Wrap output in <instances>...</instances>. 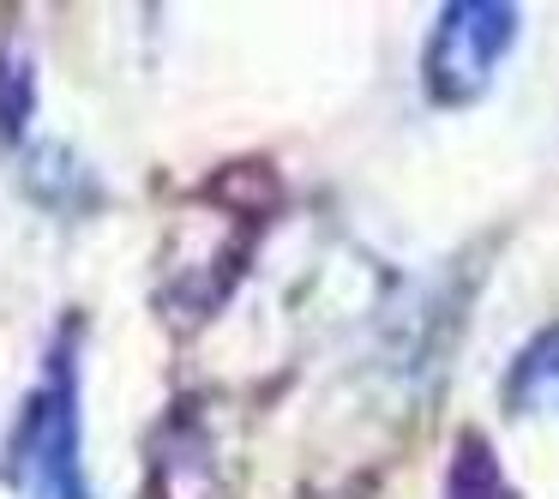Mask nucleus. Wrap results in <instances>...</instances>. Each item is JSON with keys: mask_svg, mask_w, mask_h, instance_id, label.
Segmentation results:
<instances>
[{"mask_svg": "<svg viewBox=\"0 0 559 499\" xmlns=\"http://www.w3.org/2000/svg\"><path fill=\"white\" fill-rule=\"evenodd\" d=\"M475 25V7H457V13L445 19V37H439V91H445V79L451 85H481L487 79V67H493V55L506 49V37H511V19H499L493 31H469Z\"/></svg>", "mask_w": 559, "mask_h": 499, "instance_id": "f257e3e1", "label": "nucleus"}]
</instances>
